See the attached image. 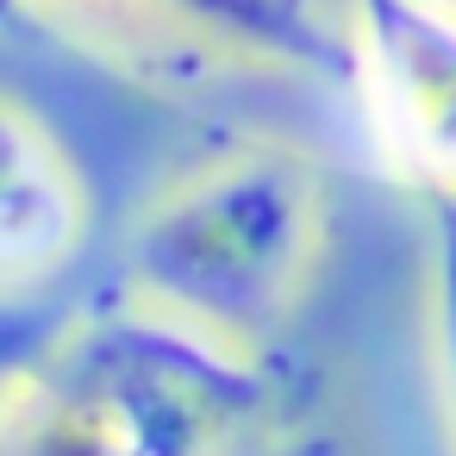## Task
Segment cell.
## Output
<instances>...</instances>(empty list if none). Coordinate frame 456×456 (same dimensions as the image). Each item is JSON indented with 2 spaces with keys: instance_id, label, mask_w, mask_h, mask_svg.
I'll return each instance as SVG.
<instances>
[{
  "instance_id": "cell-1",
  "label": "cell",
  "mask_w": 456,
  "mask_h": 456,
  "mask_svg": "<svg viewBox=\"0 0 456 456\" xmlns=\"http://www.w3.org/2000/svg\"><path fill=\"white\" fill-rule=\"evenodd\" d=\"M250 406V356L126 300L7 381V456H219Z\"/></svg>"
},
{
  "instance_id": "cell-2",
  "label": "cell",
  "mask_w": 456,
  "mask_h": 456,
  "mask_svg": "<svg viewBox=\"0 0 456 456\" xmlns=\"http://www.w3.org/2000/svg\"><path fill=\"white\" fill-rule=\"evenodd\" d=\"M319 182L294 151H238L169 188L126 238V300L250 356L313 263Z\"/></svg>"
},
{
  "instance_id": "cell-3",
  "label": "cell",
  "mask_w": 456,
  "mask_h": 456,
  "mask_svg": "<svg viewBox=\"0 0 456 456\" xmlns=\"http://www.w3.org/2000/svg\"><path fill=\"white\" fill-rule=\"evenodd\" d=\"M350 88L387 157L456 200V7L350 0Z\"/></svg>"
},
{
  "instance_id": "cell-4",
  "label": "cell",
  "mask_w": 456,
  "mask_h": 456,
  "mask_svg": "<svg viewBox=\"0 0 456 456\" xmlns=\"http://www.w3.org/2000/svg\"><path fill=\"white\" fill-rule=\"evenodd\" d=\"M82 238V182L57 138L13 101L0 113V263L7 275L57 269Z\"/></svg>"
},
{
  "instance_id": "cell-5",
  "label": "cell",
  "mask_w": 456,
  "mask_h": 456,
  "mask_svg": "<svg viewBox=\"0 0 456 456\" xmlns=\"http://www.w3.org/2000/svg\"><path fill=\"white\" fill-rule=\"evenodd\" d=\"M63 7L175 20L188 32H207L219 51H244V57H269V63H294V69L350 82V38H338L306 0H63Z\"/></svg>"
},
{
  "instance_id": "cell-6",
  "label": "cell",
  "mask_w": 456,
  "mask_h": 456,
  "mask_svg": "<svg viewBox=\"0 0 456 456\" xmlns=\"http://www.w3.org/2000/svg\"><path fill=\"white\" fill-rule=\"evenodd\" d=\"M431 362H437V394L456 437V200L444 207L431 238Z\"/></svg>"
}]
</instances>
